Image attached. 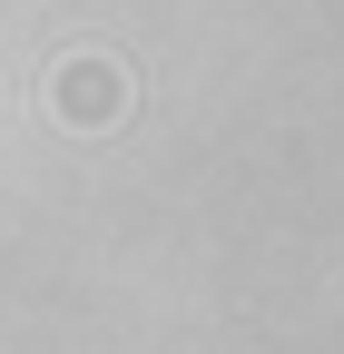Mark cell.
<instances>
[{"instance_id": "1", "label": "cell", "mask_w": 344, "mask_h": 354, "mask_svg": "<svg viewBox=\"0 0 344 354\" xmlns=\"http://www.w3.org/2000/svg\"><path fill=\"white\" fill-rule=\"evenodd\" d=\"M128 99H138V79H128V59H108V50H69L50 79H39V109H50L59 128H79V138L118 128Z\"/></svg>"}]
</instances>
